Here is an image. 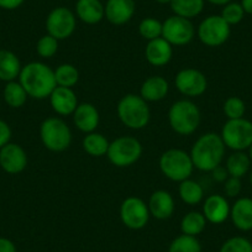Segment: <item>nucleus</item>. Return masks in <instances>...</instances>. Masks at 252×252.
Returning a JSON list of instances; mask_svg holds the SVG:
<instances>
[{
    "label": "nucleus",
    "mask_w": 252,
    "mask_h": 252,
    "mask_svg": "<svg viewBox=\"0 0 252 252\" xmlns=\"http://www.w3.org/2000/svg\"><path fill=\"white\" fill-rule=\"evenodd\" d=\"M142 155V145L136 137L120 136L110 142L108 150L109 161L119 168H125L136 163Z\"/></svg>",
    "instance_id": "nucleus-7"
},
{
    "label": "nucleus",
    "mask_w": 252,
    "mask_h": 252,
    "mask_svg": "<svg viewBox=\"0 0 252 252\" xmlns=\"http://www.w3.org/2000/svg\"><path fill=\"white\" fill-rule=\"evenodd\" d=\"M222 141L232 151H245L252 145V123L247 119L227 120L221 129Z\"/></svg>",
    "instance_id": "nucleus-8"
},
{
    "label": "nucleus",
    "mask_w": 252,
    "mask_h": 252,
    "mask_svg": "<svg viewBox=\"0 0 252 252\" xmlns=\"http://www.w3.org/2000/svg\"><path fill=\"white\" fill-rule=\"evenodd\" d=\"M230 209L231 207L224 195L213 194L205 199L202 213L207 221L212 224H222L230 218Z\"/></svg>",
    "instance_id": "nucleus-17"
},
{
    "label": "nucleus",
    "mask_w": 252,
    "mask_h": 252,
    "mask_svg": "<svg viewBox=\"0 0 252 252\" xmlns=\"http://www.w3.org/2000/svg\"><path fill=\"white\" fill-rule=\"evenodd\" d=\"M105 19L115 26L125 25L135 15V0H108L105 5Z\"/></svg>",
    "instance_id": "nucleus-15"
},
{
    "label": "nucleus",
    "mask_w": 252,
    "mask_h": 252,
    "mask_svg": "<svg viewBox=\"0 0 252 252\" xmlns=\"http://www.w3.org/2000/svg\"><path fill=\"white\" fill-rule=\"evenodd\" d=\"M11 129L8 123L0 119V149L10 142Z\"/></svg>",
    "instance_id": "nucleus-39"
},
{
    "label": "nucleus",
    "mask_w": 252,
    "mask_h": 252,
    "mask_svg": "<svg viewBox=\"0 0 252 252\" xmlns=\"http://www.w3.org/2000/svg\"><path fill=\"white\" fill-rule=\"evenodd\" d=\"M24 3L25 0H0V8L4 10H15L20 8Z\"/></svg>",
    "instance_id": "nucleus-41"
},
{
    "label": "nucleus",
    "mask_w": 252,
    "mask_h": 252,
    "mask_svg": "<svg viewBox=\"0 0 252 252\" xmlns=\"http://www.w3.org/2000/svg\"><path fill=\"white\" fill-rule=\"evenodd\" d=\"M225 144L217 132H207L198 137L190 150L194 168L203 172H212L220 166L225 156Z\"/></svg>",
    "instance_id": "nucleus-2"
},
{
    "label": "nucleus",
    "mask_w": 252,
    "mask_h": 252,
    "mask_svg": "<svg viewBox=\"0 0 252 252\" xmlns=\"http://www.w3.org/2000/svg\"><path fill=\"white\" fill-rule=\"evenodd\" d=\"M219 252H252V242L244 236L230 237L222 244Z\"/></svg>",
    "instance_id": "nucleus-36"
},
{
    "label": "nucleus",
    "mask_w": 252,
    "mask_h": 252,
    "mask_svg": "<svg viewBox=\"0 0 252 252\" xmlns=\"http://www.w3.org/2000/svg\"><path fill=\"white\" fill-rule=\"evenodd\" d=\"M230 218L232 224L240 231L252 230V199L239 198L230 209Z\"/></svg>",
    "instance_id": "nucleus-22"
},
{
    "label": "nucleus",
    "mask_w": 252,
    "mask_h": 252,
    "mask_svg": "<svg viewBox=\"0 0 252 252\" xmlns=\"http://www.w3.org/2000/svg\"><path fill=\"white\" fill-rule=\"evenodd\" d=\"M3 96L5 103L8 104L10 108L18 109L25 105L29 95L28 93H26L25 89H24V87L20 84V82L13 81L8 82L6 86L4 87Z\"/></svg>",
    "instance_id": "nucleus-30"
},
{
    "label": "nucleus",
    "mask_w": 252,
    "mask_h": 252,
    "mask_svg": "<svg viewBox=\"0 0 252 252\" xmlns=\"http://www.w3.org/2000/svg\"><path fill=\"white\" fill-rule=\"evenodd\" d=\"M55 79L57 87L73 88L79 81V72L73 64L63 63L55 69Z\"/></svg>",
    "instance_id": "nucleus-31"
},
{
    "label": "nucleus",
    "mask_w": 252,
    "mask_h": 252,
    "mask_svg": "<svg viewBox=\"0 0 252 252\" xmlns=\"http://www.w3.org/2000/svg\"><path fill=\"white\" fill-rule=\"evenodd\" d=\"M195 28L192 20L172 15L162 23V37L172 46H184L192 42L195 36Z\"/></svg>",
    "instance_id": "nucleus-11"
},
{
    "label": "nucleus",
    "mask_w": 252,
    "mask_h": 252,
    "mask_svg": "<svg viewBox=\"0 0 252 252\" xmlns=\"http://www.w3.org/2000/svg\"><path fill=\"white\" fill-rule=\"evenodd\" d=\"M36 51L42 58H52L58 51V40L51 35H43L36 43Z\"/></svg>",
    "instance_id": "nucleus-37"
},
{
    "label": "nucleus",
    "mask_w": 252,
    "mask_h": 252,
    "mask_svg": "<svg viewBox=\"0 0 252 252\" xmlns=\"http://www.w3.org/2000/svg\"><path fill=\"white\" fill-rule=\"evenodd\" d=\"M179 197H181L182 202L186 203L188 205H197L204 198V190L203 187L200 186L198 182L193 181V179L188 178L186 181L179 183L178 188Z\"/></svg>",
    "instance_id": "nucleus-27"
},
{
    "label": "nucleus",
    "mask_w": 252,
    "mask_h": 252,
    "mask_svg": "<svg viewBox=\"0 0 252 252\" xmlns=\"http://www.w3.org/2000/svg\"><path fill=\"white\" fill-rule=\"evenodd\" d=\"M174 84L178 92L189 98L200 96L208 88L207 77L203 72L195 68H184L177 73Z\"/></svg>",
    "instance_id": "nucleus-13"
},
{
    "label": "nucleus",
    "mask_w": 252,
    "mask_h": 252,
    "mask_svg": "<svg viewBox=\"0 0 252 252\" xmlns=\"http://www.w3.org/2000/svg\"><path fill=\"white\" fill-rule=\"evenodd\" d=\"M249 156H250V158H251V161H252V145L250 146V149H249Z\"/></svg>",
    "instance_id": "nucleus-46"
},
{
    "label": "nucleus",
    "mask_w": 252,
    "mask_h": 252,
    "mask_svg": "<svg viewBox=\"0 0 252 252\" xmlns=\"http://www.w3.org/2000/svg\"><path fill=\"white\" fill-rule=\"evenodd\" d=\"M205 1L213 4V5L224 6V5H226L227 3H230V1H232V0H205Z\"/></svg>",
    "instance_id": "nucleus-44"
},
{
    "label": "nucleus",
    "mask_w": 252,
    "mask_h": 252,
    "mask_svg": "<svg viewBox=\"0 0 252 252\" xmlns=\"http://www.w3.org/2000/svg\"><path fill=\"white\" fill-rule=\"evenodd\" d=\"M204 4L205 0H172L169 5L174 15L192 20L202 14Z\"/></svg>",
    "instance_id": "nucleus-25"
},
{
    "label": "nucleus",
    "mask_w": 252,
    "mask_h": 252,
    "mask_svg": "<svg viewBox=\"0 0 252 252\" xmlns=\"http://www.w3.org/2000/svg\"><path fill=\"white\" fill-rule=\"evenodd\" d=\"M118 116L121 123L132 130H141L146 127L151 119L149 104L137 94H126L116 106Z\"/></svg>",
    "instance_id": "nucleus-3"
},
{
    "label": "nucleus",
    "mask_w": 252,
    "mask_h": 252,
    "mask_svg": "<svg viewBox=\"0 0 252 252\" xmlns=\"http://www.w3.org/2000/svg\"><path fill=\"white\" fill-rule=\"evenodd\" d=\"M149 205L137 197H127L120 205V219L126 227L131 230L144 229L149 222Z\"/></svg>",
    "instance_id": "nucleus-12"
},
{
    "label": "nucleus",
    "mask_w": 252,
    "mask_h": 252,
    "mask_svg": "<svg viewBox=\"0 0 252 252\" xmlns=\"http://www.w3.org/2000/svg\"><path fill=\"white\" fill-rule=\"evenodd\" d=\"M150 214L158 220H166L173 215L176 205L172 194L167 190H156L151 194L149 200Z\"/></svg>",
    "instance_id": "nucleus-20"
},
{
    "label": "nucleus",
    "mask_w": 252,
    "mask_h": 252,
    "mask_svg": "<svg viewBox=\"0 0 252 252\" xmlns=\"http://www.w3.org/2000/svg\"><path fill=\"white\" fill-rule=\"evenodd\" d=\"M207 219L204 214L200 212H189L188 214L182 218L181 230L182 234L189 235V236H195L202 234L207 226Z\"/></svg>",
    "instance_id": "nucleus-29"
},
{
    "label": "nucleus",
    "mask_w": 252,
    "mask_h": 252,
    "mask_svg": "<svg viewBox=\"0 0 252 252\" xmlns=\"http://www.w3.org/2000/svg\"><path fill=\"white\" fill-rule=\"evenodd\" d=\"M168 121L172 130L178 135H192L199 127L202 113L197 104L182 99L174 101L168 110Z\"/></svg>",
    "instance_id": "nucleus-4"
},
{
    "label": "nucleus",
    "mask_w": 252,
    "mask_h": 252,
    "mask_svg": "<svg viewBox=\"0 0 252 252\" xmlns=\"http://www.w3.org/2000/svg\"><path fill=\"white\" fill-rule=\"evenodd\" d=\"M76 16L87 25H95L105 18V6L100 0H77Z\"/></svg>",
    "instance_id": "nucleus-21"
},
{
    "label": "nucleus",
    "mask_w": 252,
    "mask_h": 252,
    "mask_svg": "<svg viewBox=\"0 0 252 252\" xmlns=\"http://www.w3.org/2000/svg\"><path fill=\"white\" fill-rule=\"evenodd\" d=\"M72 116H73V123L77 126V129L81 130L84 134H91L95 131L100 121L98 109L91 103L78 104Z\"/></svg>",
    "instance_id": "nucleus-19"
},
{
    "label": "nucleus",
    "mask_w": 252,
    "mask_h": 252,
    "mask_svg": "<svg viewBox=\"0 0 252 252\" xmlns=\"http://www.w3.org/2000/svg\"><path fill=\"white\" fill-rule=\"evenodd\" d=\"M242 184L241 178H236V177H230L224 182V192L226 197L235 198L241 193Z\"/></svg>",
    "instance_id": "nucleus-38"
},
{
    "label": "nucleus",
    "mask_w": 252,
    "mask_h": 252,
    "mask_svg": "<svg viewBox=\"0 0 252 252\" xmlns=\"http://www.w3.org/2000/svg\"><path fill=\"white\" fill-rule=\"evenodd\" d=\"M23 66L18 56L8 50H0V81L13 82L19 78Z\"/></svg>",
    "instance_id": "nucleus-24"
},
{
    "label": "nucleus",
    "mask_w": 252,
    "mask_h": 252,
    "mask_svg": "<svg viewBox=\"0 0 252 252\" xmlns=\"http://www.w3.org/2000/svg\"><path fill=\"white\" fill-rule=\"evenodd\" d=\"M19 82L29 96L33 99L50 98L53 89L57 87L55 71L42 62H30L21 68Z\"/></svg>",
    "instance_id": "nucleus-1"
},
{
    "label": "nucleus",
    "mask_w": 252,
    "mask_h": 252,
    "mask_svg": "<svg viewBox=\"0 0 252 252\" xmlns=\"http://www.w3.org/2000/svg\"><path fill=\"white\" fill-rule=\"evenodd\" d=\"M0 252H18L16 246L11 240L6 237H0Z\"/></svg>",
    "instance_id": "nucleus-42"
},
{
    "label": "nucleus",
    "mask_w": 252,
    "mask_h": 252,
    "mask_svg": "<svg viewBox=\"0 0 252 252\" xmlns=\"http://www.w3.org/2000/svg\"><path fill=\"white\" fill-rule=\"evenodd\" d=\"M250 183H251V186H252V171H251V173H250Z\"/></svg>",
    "instance_id": "nucleus-47"
},
{
    "label": "nucleus",
    "mask_w": 252,
    "mask_h": 252,
    "mask_svg": "<svg viewBox=\"0 0 252 252\" xmlns=\"http://www.w3.org/2000/svg\"><path fill=\"white\" fill-rule=\"evenodd\" d=\"M109 145H110V142L108 141V139L104 135L95 131L87 134L83 139V142H82L83 150L92 157L105 156L108 154Z\"/></svg>",
    "instance_id": "nucleus-28"
},
{
    "label": "nucleus",
    "mask_w": 252,
    "mask_h": 252,
    "mask_svg": "<svg viewBox=\"0 0 252 252\" xmlns=\"http://www.w3.org/2000/svg\"><path fill=\"white\" fill-rule=\"evenodd\" d=\"M212 177L215 182H219V183H224L227 178H229V173H227L226 168L222 167L221 164L218 167H215L212 171Z\"/></svg>",
    "instance_id": "nucleus-40"
},
{
    "label": "nucleus",
    "mask_w": 252,
    "mask_h": 252,
    "mask_svg": "<svg viewBox=\"0 0 252 252\" xmlns=\"http://www.w3.org/2000/svg\"><path fill=\"white\" fill-rule=\"evenodd\" d=\"M222 110H224V114L226 115L227 120L241 119L244 118L245 111H246V105H245L244 100L240 99L239 96H230V98L225 100Z\"/></svg>",
    "instance_id": "nucleus-35"
},
{
    "label": "nucleus",
    "mask_w": 252,
    "mask_h": 252,
    "mask_svg": "<svg viewBox=\"0 0 252 252\" xmlns=\"http://www.w3.org/2000/svg\"><path fill=\"white\" fill-rule=\"evenodd\" d=\"M169 92V84L161 76H151L141 84L140 95L149 101L163 100Z\"/></svg>",
    "instance_id": "nucleus-23"
},
{
    "label": "nucleus",
    "mask_w": 252,
    "mask_h": 252,
    "mask_svg": "<svg viewBox=\"0 0 252 252\" xmlns=\"http://www.w3.org/2000/svg\"><path fill=\"white\" fill-rule=\"evenodd\" d=\"M139 33L147 41L162 37V23L155 18H145L139 24Z\"/></svg>",
    "instance_id": "nucleus-33"
},
{
    "label": "nucleus",
    "mask_w": 252,
    "mask_h": 252,
    "mask_svg": "<svg viewBox=\"0 0 252 252\" xmlns=\"http://www.w3.org/2000/svg\"><path fill=\"white\" fill-rule=\"evenodd\" d=\"M168 252H202V245L195 236L182 234L171 242Z\"/></svg>",
    "instance_id": "nucleus-32"
},
{
    "label": "nucleus",
    "mask_w": 252,
    "mask_h": 252,
    "mask_svg": "<svg viewBox=\"0 0 252 252\" xmlns=\"http://www.w3.org/2000/svg\"><path fill=\"white\" fill-rule=\"evenodd\" d=\"M231 26L220 15L207 16L197 29V36L203 45L208 47H219L230 37Z\"/></svg>",
    "instance_id": "nucleus-9"
},
{
    "label": "nucleus",
    "mask_w": 252,
    "mask_h": 252,
    "mask_svg": "<svg viewBox=\"0 0 252 252\" xmlns=\"http://www.w3.org/2000/svg\"><path fill=\"white\" fill-rule=\"evenodd\" d=\"M173 56V47L163 37L149 41L145 48V57L147 62L155 67H163L168 64Z\"/></svg>",
    "instance_id": "nucleus-18"
},
{
    "label": "nucleus",
    "mask_w": 252,
    "mask_h": 252,
    "mask_svg": "<svg viewBox=\"0 0 252 252\" xmlns=\"http://www.w3.org/2000/svg\"><path fill=\"white\" fill-rule=\"evenodd\" d=\"M77 28V16L66 6H57L48 13L46 18V30L56 40L71 37Z\"/></svg>",
    "instance_id": "nucleus-10"
},
{
    "label": "nucleus",
    "mask_w": 252,
    "mask_h": 252,
    "mask_svg": "<svg viewBox=\"0 0 252 252\" xmlns=\"http://www.w3.org/2000/svg\"><path fill=\"white\" fill-rule=\"evenodd\" d=\"M26 166H28V155L20 145L9 142L0 149V167L6 173H21Z\"/></svg>",
    "instance_id": "nucleus-14"
},
{
    "label": "nucleus",
    "mask_w": 252,
    "mask_h": 252,
    "mask_svg": "<svg viewBox=\"0 0 252 252\" xmlns=\"http://www.w3.org/2000/svg\"><path fill=\"white\" fill-rule=\"evenodd\" d=\"M240 4H241L242 9H244L245 14L252 15V0H241Z\"/></svg>",
    "instance_id": "nucleus-43"
},
{
    "label": "nucleus",
    "mask_w": 252,
    "mask_h": 252,
    "mask_svg": "<svg viewBox=\"0 0 252 252\" xmlns=\"http://www.w3.org/2000/svg\"><path fill=\"white\" fill-rule=\"evenodd\" d=\"M50 104L58 115H72L78 106V98L72 88L56 87L50 95Z\"/></svg>",
    "instance_id": "nucleus-16"
},
{
    "label": "nucleus",
    "mask_w": 252,
    "mask_h": 252,
    "mask_svg": "<svg viewBox=\"0 0 252 252\" xmlns=\"http://www.w3.org/2000/svg\"><path fill=\"white\" fill-rule=\"evenodd\" d=\"M156 3L161 4V5H164V4H171L172 0H155Z\"/></svg>",
    "instance_id": "nucleus-45"
},
{
    "label": "nucleus",
    "mask_w": 252,
    "mask_h": 252,
    "mask_svg": "<svg viewBox=\"0 0 252 252\" xmlns=\"http://www.w3.org/2000/svg\"><path fill=\"white\" fill-rule=\"evenodd\" d=\"M251 162L252 161L249 155L245 154L244 151H234V154L227 157L225 168H226L230 177L242 178L250 171Z\"/></svg>",
    "instance_id": "nucleus-26"
},
{
    "label": "nucleus",
    "mask_w": 252,
    "mask_h": 252,
    "mask_svg": "<svg viewBox=\"0 0 252 252\" xmlns=\"http://www.w3.org/2000/svg\"><path fill=\"white\" fill-rule=\"evenodd\" d=\"M159 169L166 178L173 182H183L190 178L194 169L190 155L179 149H169L159 157Z\"/></svg>",
    "instance_id": "nucleus-5"
},
{
    "label": "nucleus",
    "mask_w": 252,
    "mask_h": 252,
    "mask_svg": "<svg viewBox=\"0 0 252 252\" xmlns=\"http://www.w3.org/2000/svg\"><path fill=\"white\" fill-rule=\"evenodd\" d=\"M40 137L48 151L63 152L71 146L72 131L62 119L47 118L40 126Z\"/></svg>",
    "instance_id": "nucleus-6"
},
{
    "label": "nucleus",
    "mask_w": 252,
    "mask_h": 252,
    "mask_svg": "<svg viewBox=\"0 0 252 252\" xmlns=\"http://www.w3.org/2000/svg\"><path fill=\"white\" fill-rule=\"evenodd\" d=\"M220 16H221L230 26H232L241 23L242 19H244L245 16V11L244 9H242L241 4L236 3V1H230L226 5L222 6Z\"/></svg>",
    "instance_id": "nucleus-34"
}]
</instances>
